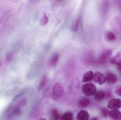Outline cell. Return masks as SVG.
Instances as JSON below:
<instances>
[{"label": "cell", "instance_id": "8fae6325", "mask_svg": "<svg viewBox=\"0 0 121 120\" xmlns=\"http://www.w3.org/2000/svg\"><path fill=\"white\" fill-rule=\"evenodd\" d=\"M74 115L73 113L70 111H67L60 115L59 120H73Z\"/></svg>", "mask_w": 121, "mask_h": 120}, {"label": "cell", "instance_id": "277c9868", "mask_svg": "<svg viewBox=\"0 0 121 120\" xmlns=\"http://www.w3.org/2000/svg\"><path fill=\"white\" fill-rule=\"evenodd\" d=\"M107 108L111 110H118L121 108V98H113L107 104Z\"/></svg>", "mask_w": 121, "mask_h": 120}, {"label": "cell", "instance_id": "9a60e30c", "mask_svg": "<svg viewBox=\"0 0 121 120\" xmlns=\"http://www.w3.org/2000/svg\"><path fill=\"white\" fill-rule=\"evenodd\" d=\"M47 78L46 75H44V76L42 78V79H41V81H40V82H39V84L38 90H42V89L45 87V86H46V84H47Z\"/></svg>", "mask_w": 121, "mask_h": 120}, {"label": "cell", "instance_id": "7a4b0ae2", "mask_svg": "<svg viewBox=\"0 0 121 120\" xmlns=\"http://www.w3.org/2000/svg\"><path fill=\"white\" fill-rule=\"evenodd\" d=\"M63 93H64V89L61 84L58 83V82L55 83L54 85L53 86L52 91V98L54 100H57L63 96Z\"/></svg>", "mask_w": 121, "mask_h": 120}, {"label": "cell", "instance_id": "ffe728a7", "mask_svg": "<svg viewBox=\"0 0 121 120\" xmlns=\"http://www.w3.org/2000/svg\"><path fill=\"white\" fill-rule=\"evenodd\" d=\"M117 67H118V70L119 72L121 73V62H120L119 64H118V65H117Z\"/></svg>", "mask_w": 121, "mask_h": 120}, {"label": "cell", "instance_id": "603a6c76", "mask_svg": "<svg viewBox=\"0 0 121 120\" xmlns=\"http://www.w3.org/2000/svg\"><path fill=\"white\" fill-rule=\"evenodd\" d=\"M0 67H1V62H0Z\"/></svg>", "mask_w": 121, "mask_h": 120}, {"label": "cell", "instance_id": "e0dca14e", "mask_svg": "<svg viewBox=\"0 0 121 120\" xmlns=\"http://www.w3.org/2000/svg\"><path fill=\"white\" fill-rule=\"evenodd\" d=\"M49 21V18L48 16H47L46 13H43L42 17H41V19H40V23L42 25H47V23H48Z\"/></svg>", "mask_w": 121, "mask_h": 120}, {"label": "cell", "instance_id": "ba28073f", "mask_svg": "<svg viewBox=\"0 0 121 120\" xmlns=\"http://www.w3.org/2000/svg\"><path fill=\"white\" fill-rule=\"evenodd\" d=\"M108 116L113 120H121V112L118 110H111L108 113Z\"/></svg>", "mask_w": 121, "mask_h": 120}, {"label": "cell", "instance_id": "44dd1931", "mask_svg": "<svg viewBox=\"0 0 121 120\" xmlns=\"http://www.w3.org/2000/svg\"><path fill=\"white\" fill-rule=\"evenodd\" d=\"M90 120H99L96 117H93V118H91Z\"/></svg>", "mask_w": 121, "mask_h": 120}, {"label": "cell", "instance_id": "d6986e66", "mask_svg": "<svg viewBox=\"0 0 121 120\" xmlns=\"http://www.w3.org/2000/svg\"><path fill=\"white\" fill-rule=\"evenodd\" d=\"M116 93L118 95H119V96H121V86L117 87V89H116Z\"/></svg>", "mask_w": 121, "mask_h": 120}, {"label": "cell", "instance_id": "7c38bea8", "mask_svg": "<svg viewBox=\"0 0 121 120\" xmlns=\"http://www.w3.org/2000/svg\"><path fill=\"white\" fill-rule=\"evenodd\" d=\"M90 100L86 97L81 98L78 102V105L80 108H87L90 105Z\"/></svg>", "mask_w": 121, "mask_h": 120}, {"label": "cell", "instance_id": "30bf717a", "mask_svg": "<svg viewBox=\"0 0 121 120\" xmlns=\"http://www.w3.org/2000/svg\"><path fill=\"white\" fill-rule=\"evenodd\" d=\"M49 116L52 120H59L60 117L59 111L56 108H53L50 110Z\"/></svg>", "mask_w": 121, "mask_h": 120}, {"label": "cell", "instance_id": "8992f818", "mask_svg": "<svg viewBox=\"0 0 121 120\" xmlns=\"http://www.w3.org/2000/svg\"><path fill=\"white\" fill-rule=\"evenodd\" d=\"M106 82L109 84H115L118 82V77L112 73V72H108L106 75Z\"/></svg>", "mask_w": 121, "mask_h": 120}, {"label": "cell", "instance_id": "2e32d148", "mask_svg": "<svg viewBox=\"0 0 121 120\" xmlns=\"http://www.w3.org/2000/svg\"><path fill=\"white\" fill-rule=\"evenodd\" d=\"M106 39L110 41H114L116 39V34L113 32H108L106 34Z\"/></svg>", "mask_w": 121, "mask_h": 120}, {"label": "cell", "instance_id": "5b68a950", "mask_svg": "<svg viewBox=\"0 0 121 120\" xmlns=\"http://www.w3.org/2000/svg\"><path fill=\"white\" fill-rule=\"evenodd\" d=\"M93 80L96 82L97 84H100V85H102L104 84V83L106 82V76L99 72H96L94 73V78H93Z\"/></svg>", "mask_w": 121, "mask_h": 120}, {"label": "cell", "instance_id": "3957f363", "mask_svg": "<svg viewBox=\"0 0 121 120\" xmlns=\"http://www.w3.org/2000/svg\"><path fill=\"white\" fill-rule=\"evenodd\" d=\"M82 90L86 96H92L96 92V88L92 83H86L82 86Z\"/></svg>", "mask_w": 121, "mask_h": 120}, {"label": "cell", "instance_id": "7402d4cb", "mask_svg": "<svg viewBox=\"0 0 121 120\" xmlns=\"http://www.w3.org/2000/svg\"><path fill=\"white\" fill-rule=\"evenodd\" d=\"M38 120H47L46 119H44V118H40V119H39Z\"/></svg>", "mask_w": 121, "mask_h": 120}, {"label": "cell", "instance_id": "cb8c5ba5", "mask_svg": "<svg viewBox=\"0 0 121 120\" xmlns=\"http://www.w3.org/2000/svg\"></svg>", "mask_w": 121, "mask_h": 120}, {"label": "cell", "instance_id": "6da1fadb", "mask_svg": "<svg viewBox=\"0 0 121 120\" xmlns=\"http://www.w3.org/2000/svg\"><path fill=\"white\" fill-rule=\"evenodd\" d=\"M26 99H22L20 101L17 102L16 104L9 107L5 112V117L6 120H11L19 116L21 114L22 108L26 105Z\"/></svg>", "mask_w": 121, "mask_h": 120}, {"label": "cell", "instance_id": "9c48e42d", "mask_svg": "<svg viewBox=\"0 0 121 120\" xmlns=\"http://www.w3.org/2000/svg\"><path fill=\"white\" fill-rule=\"evenodd\" d=\"M94 73L92 72V71H87L85 73V74L83 75V77H82V82H85V83H89L90 81L93 80V78H94Z\"/></svg>", "mask_w": 121, "mask_h": 120}, {"label": "cell", "instance_id": "4fadbf2b", "mask_svg": "<svg viewBox=\"0 0 121 120\" xmlns=\"http://www.w3.org/2000/svg\"><path fill=\"white\" fill-rule=\"evenodd\" d=\"M59 61V55L55 53L49 59V65L51 67H54Z\"/></svg>", "mask_w": 121, "mask_h": 120}, {"label": "cell", "instance_id": "5bb4252c", "mask_svg": "<svg viewBox=\"0 0 121 120\" xmlns=\"http://www.w3.org/2000/svg\"><path fill=\"white\" fill-rule=\"evenodd\" d=\"M106 97V93L103 91H96L94 94V99L96 100H101Z\"/></svg>", "mask_w": 121, "mask_h": 120}, {"label": "cell", "instance_id": "52a82bcc", "mask_svg": "<svg viewBox=\"0 0 121 120\" xmlns=\"http://www.w3.org/2000/svg\"><path fill=\"white\" fill-rule=\"evenodd\" d=\"M78 120H90V114L85 110H81L77 115L76 117Z\"/></svg>", "mask_w": 121, "mask_h": 120}, {"label": "cell", "instance_id": "ac0fdd59", "mask_svg": "<svg viewBox=\"0 0 121 120\" xmlns=\"http://www.w3.org/2000/svg\"><path fill=\"white\" fill-rule=\"evenodd\" d=\"M101 112V115H103V117H107L108 115V113H109L108 110L106 108H102Z\"/></svg>", "mask_w": 121, "mask_h": 120}]
</instances>
